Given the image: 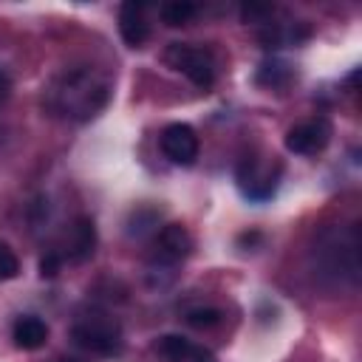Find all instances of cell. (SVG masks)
<instances>
[{
	"mask_svg": "<svg viewBox=\"0 0 362 362\" xmlns=\"http://www.w3.org/2000/svg\"><path fill=\"white\" fill-rule=\"evenodd\" d=\"M57 362H79V359H57Z\"/></svg>",
	"mask_w": 362,
	"mask_h": 362,
	"instance_id": "obj_20",
	"label": "cell"
},
{
	"mask_svg": "<svg viewBox=\"0 0 362 362\" xmlns=\"http://www.w3.org/2000/svg\"><path fill=\"white\" fill-rule=\"evenodd\" d=\"M11 339L20 351H37L48 342V325H45V320H40L34 314H23L11 325Z\"/></svg>",
	"mask_w": 362,
	"mask_h": 362,
	"instance_id": "obj_11",
	"label": "cell"
},
{
	"mask_svg": "<svg viewBox=\"0 0 362 362\" xmlns=\"http://www.w3.org/2000/svg\"><path fill=\"white\" fill-rule=\"evenodd\" d=\"M328 141H331V124L322 116L305 119L286 133V150L294 156H317L328 147Z\"/></svg>",
	"mask_w": 362,
	"mask_h": 362,
	"instance_id": "obj_7",
	"label": "cell"
},
{
	"mask_svg": "<svg viewBox=\"0 0 362 362\" xmlns=\"http://www.w3.org/2000/svg\"><path fill=\"white\" fill-rule=\"evenodd\" d=\"M119 34H122L124 45H130V48L144 45V40L150 37V25H147L141 3H122L119 6Z\"/></svg>",
	"mask_w": 362,
	"mask_h": 362,
	"instance_id": "obj_9",
	"label": "cell"
},
{
	"mask_svg": "<svg viewBox=\"0 0 362 362\" xmlns=\"http://www.w3.org/2000/svg\"><path fill=\"white\" fill-rule=\"evenodd\" d=\"M311 269L322 286H356L359 280V232L356 226L325 229L311 249Z\"/></svg>",
	"mask_w": 362,
	"mask_h": 362,
	"instance_id": "obj_2",
	"label": "cell"
},
{
	"mask_svg": "<svg viewBox=\"0 0 362 362\" xmlns=\"http://www.w3.org/2000/svg\"><path fill=\"white\" fill-rule=\"evenodd\" d=\"M192 235L184 223H164L156 238H153V252H150V272H170L184 263L189 255H192Z\"/></svg>",
	"mask_w": 362,
	"mask_h": 362,
	"instance_id": "obj_5",
	"label": "cell"
},
{
	"mask_svg": "<svg viewBox=\"0 0 362 362\" xmlns=\"http://www.w3.org/2000/svg\"><path fill=\"white\" fill-rule=\"evenodd\" d=\"M158 147H161V153H164L173 164L189 167V164H195V158H198L201 141H198V133H195L187 122H173V124H167V127L161 130Z\"/></svg>",
	"mask_w": 362,
	"mask_h": 362,
	"instance_id": "obj_6",
	"label": "cell"
},
{
	"mask_svg": "<svg viewBox=\"0 0 362 362\" xmlns=\"http://www.w3.org/2000/svg\"><path fill=\"white\" fill-rule=\"evenodd\" d=\"M158 223V215L153 212V209H139V212H133V218H130V235H141L144 229H150V226H156Z\"/></svg>",
	"mask_w": 362,
	"mask_h": 362,
	"instance_id": "obj_17",
	"label": "cell"
},
{
	"mask_svg": "<svg viewBox=\"0 0 362 362\" xmlns=\"http://www.w3.org/2000/svg\"><path fill=\"white\" fill-rule=\"evenodd\" d=\"M161 14V23L170 25V28H178V25H187L195 14H198V6L189 3V0H173V3H164L158 8Z\"/></svg>",
	"mask_w": 362,
	"mask_h": 362,
	"instance_id": "obj_13",
	"label": "cell"
},
{
	"mask_svg": "<svg viewBox=\"0 0 362 362\" xmlns=\"http://www.w3.org/2000/svg\"><path fill=\"white\" fill-rule=\"evenodd\" d=\"M110 99V82L90 65H76L59 71L42 90V105L51 116L88 122L105 110Z\"/></svg>",
	"mask_w": 362,
	"mask_h": 362,
	"instance_id": "obj_1",
	"label": "cell"
},
{
	"mask_svg": "<svg viewBox=\"0 0 362 362\" xmlns=\"http://www.w3.org/2000/svg\"><path fill=\"white\" fill-rule=\"evenodd\" d=\"M164 62L175 74L187 76L201 90L212 88L215 74H218V65H215L212 51L204 48V45H195V42H170L167 51H164Z\"/></svg>",
	"mask_w": 362,
	"mask_h": 362,
	"instance_id": "obj_4",
	"label": "cell"
},
{
	"mask_svg": "<svg viewBox=\"0 0 362 362\" xmlns=\"http://www.w3.org/2000/svg\"><path fill=\"white\" fill-rule=\"evenodd\" d=\"M71 337L79 348H85L96 356H119L124 348L122 325L113 317H107L105 311H88V314L76 317V322L71 325Z\"/></svg>",
	"mask_w": 362,
	"mask_h": 362,
	"instance_id": "obj_3",
	"label": "cell"
},
{
	"mask_svg": "<svg viewBox=\"0 0 362 362\" xmlns=\"http://www.w3.org/2000/svg\"><path fill=\"white\" fill-rule=\"evenodd\" d=\"M156 351L167 362H218V356L209 348H204V345H198V342H192L187 337H178V334L161 337L156 342Z\"/></svg>",
	"mask_w": 362,
	"mask_h": 362,
	"instance_id": "obj_8",
	"label": "cell"
},
{
	"mask_svg": "<svg viewBox=\"0 0 362 362\" xmlns=\"http://www.w3.org/2000/svg\"><path fill=\"white\" fill-rule=\"evenodd\" d=\"M93 249H96V226H93L90 218L82 215L68 229V249H65V255L71 260L82 263V260H88L93 255Z\"/></svg>",
	"mask_w": 362,
	"mask_h": 362,
	"instance_id": "obj_12",
	"label": "cell"
},
{
	"mask_svg": "<svg viewBox=\"0 0 362 362\" xmlns=\"http://www.w3.org/2000/svg\"><path fill=\"white\" fill-rule=\"evenodd\" d=\"M238 187L246 198L252 201H263L274 192V178L260 173V164L255 158H243L240 167H238Z\"/></svg>",
	"mask_w": 362,
	"mask_h": 362,
	"instance_id": "obj_10",
	"label": "cell"
},
{
	"mask_svg": "<svg viewBox=\"0 0 362 362\" xmlns=\"http://www.w3.org/2000/svg\"><path fill=\"white\" fill-rule=\"evenodd\" d=\"M59 266H62V255H59V252H48V255L40 260V274H42V277H54V274L59 272Z\"/></svg>",
	"mask_w": 362,
	"mask_h": 362,
	"instance_id": "obj_18",
	"label": "cell"
},
{
	"mask_svg": "<svg viewBox=\"0 0 362 362\" xmlns=\"http://www.w3.org/2000/svg\"><path fill=\"white\" fill-rule=\"evenodd\" d=\"M20 274V257L14 255V249L0 240V283L3 280H14Z\"/></svg>",
	"mask_w": 362,
	"mask_h": 362,
	"instance_id": "obj_16",
	"label": "cell"
},
{
	"mask_svg": "<svg viewBox=\"0 0 362 362\" xmlns=\"http://www.w3.org/2000/svg\"><path fill=\"white\" fill-rule=\"evenodd\" d=\"M288 79H291V68L280 59H266L257 68V82L266 88H283V85H288Z\"/></svg>",
	"mask_w": 362,
	"mask_h": 362,
	"instance_id": "obj_14",
	"label": "cell"
},
{
	"mask_svg": "<svg viewBox=\"0 0 362 362\" xmlns=\"http://www.w3.org/2000/svg\"><path fill=\"white\" fill-rule=\"evenodd\" d=\"M184 320H187V325H192L198 331H209V328L223 322V311L215 305H198V308H189L184 314Z\"/></svg>",
	"mask_w": 362,
	"mask_h": 362,
	"instance_id": "obj_15",
	"label": "cell"
},
{
	"mask_svg": "<svg viewBox=\"0 0 362 362\" xmlns=\"http://www.w3.org/2000/svg\"><path fill=\"white\" fill-rule=\"evenodd\" d=\"M8 90H11V82H8V76L0 71V102L8 96Z\"/></svg>",
	"mask_w": 362,
	"mask_h": 362,
	"instance_id": "obj_19",
	"label": "cell"
}]
</instances>
